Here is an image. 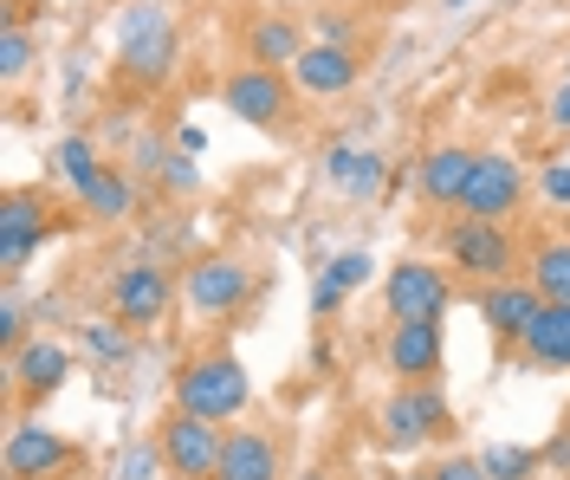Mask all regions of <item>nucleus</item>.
<instances>
[{"instance_id": "nucleus-22", "label": "nucleus", "mask_w": 570, "mask_h": 480, "mask_svg": "<svg viewBox=\"0 0 570 480\" xmlns=\"http://www.w3.org/2000/svg\"><path fill=\"white\" fill-rule=\"evenodd\" d=\"M525 273H532V286L544 293V305H570V241H544Z\"/></svg>"}, {"instance_id": "nucleus-16", "label": "nucleus", "mask_w": 570, "mask_h": 480, "mask_svg": "<svg viewBox=\"0 0 570 480\" xmlns=\"http://www.w3.org/2000/svg\"><path fill=\"white\" fill-rule=\"evenodd\" d=\"M390 370L402 383H434V376H441V319L395 325L390 332Z\"/></svg>"}, {"instance_id": "nucleus-39", "label": "nucleus", "mask_w": 570, "mask_h": 480, "mask_svg": "<svg viewBox=\"0 0 570 480\" xmlns=\"http://www.w3.org/2000/svg\"><path fill=\"white\" fill-rule=\"evenodd\" d=\"M402 480H428V474H402Z\"/></svg>"}, {"instance_id": "nucleus-8", "label": "nucleus", "mask_w": 570, "mask_h": 480, "mask_svg": "<svg viewBox=\"0 0 570 480\" xmlns=\"http://www.w3.org/2000/svg\"><path fill=\"white\" fill-rule=\"evenodd\" d=\"M448 298H454L448 273H441V266H428V259H402L390 280H383V305H390L395 325H422V319H441V312H448Z\"/></svg>"}, {"instance_id": "nucleus-34", "label": "nucleus", "mask_w": 570, "mask_h": 480, "mask_svg": "<svg viewBox=\"0 0 570 480\" xmlns=\"http://www.w3.org/2000/svg\"><path fill=\"white\" fill-rule=\"evenodd\" d=\"M176 144H181V156H202V149H208V137H202L195 124H181V130H176Z\"/></svg>"}, {"instance_id": "nucleus-29", "label": "nucleus", "mask_w": 570, "mask_h": 480, "mask_svg": "<svg viewBox=\"0 0 570 480\" xmlns=\"http://www.w3.org/2000/svg\"><path fill=\"white\" fill-rule=\"evenodd\" d=\"M428 480H487V468H480V454H441Z\"/></svg>"}, {"instance_id": "nucleus-33", "label": "nucleus", "mask_w": 570, "mask_h": 480, "mask_svg": "<svg viewBox=\"0 0 570 480\" xmlns=\"http://www.w3.org/2000/svg\"><path fill=\"white\" fill-rule=\"evenodd\" d=\"M544 195H551V202H570V163H551V169H544Z\"/></svg>"}, {"instance_id": "nucleus-19", "label": "nucleus", "mask_w": 570, "mask_h": 480, "mask_svg": "<svg viewBox=\"0 0 570 480\" xmlns=\"http://www.w3.org/2000/svg\"><path fill=\"white\" fill-rule=\"evenodd\" d=\"M247 52H253V66H292L298 52H305V33L285 20V13H253L247 20Z\"/></svg>"}, {"instance_id": "nucleus-38", "label": "nucleus", "mask_w": 570, "mask_h": 480, "mask_svg": "<svg viewBox=\"0 0 570 480\" xmlns=\"http://www.w3.org/2000/svg\"><path fill=\"white\" fill-rule=\"evenodd\" d=\"M448 7H454V13H461V7H466V0H448Z\"/></svg>"}, {"instance_id": "nucleus-36", "label": "nucleus", "mask_w": 570, "mask_h": 480, "mask_svg": "<svg viewBox=\"0 0 570 480\" xmlns=\"http://www.w3.org/2000/svg\"><path fill=\"white\" fill-rule=\"evenodd\" d=\"M558 454H570V415H564V435H558Z\"/></svg>"}, {"instance_id": "nucleus-7", "label": "nucleus", "mask_w": 570, "mask_h": 480, "mask_svg": "<svg viewBox=\"0 0 570 480\" xmlns=\"http://www.w3.org/2000/svg\"><path fill=\"white\" fill-rule=\"evenodd\" d=\"M448 429H454V415H448L434 383H402L390 403H383V442H395V448L441 442Z\"/></svg>"}, {"instance_id": "nucleus-4", "label": "nucleus", "mask_w": 570, "mask_h": 480, "mask_svg": "<svg viewBox=\"0 0 570 480\" xmlns=\"http://www.w3.org/2000/svg\"><path fill=\"white\" fill-rule=\"evenodd\" d=\"M448 259H454V273L480 280V286H499V280L519 273V247H512V234H505L499 222H473V215L448 227Z\"/></svg>"}, {"instance_id": "nucleus-35", "label": "nucleus", "mask_w": 570, "mask_h": 480, "mask_svg": "<svg viewBox=\"0 0 570 480\" xmlns=\"http://www.w3.org/2000/svg\"><path fill=\"white\" fill-rule=\"evenodd\" d=\"M551 117H558V124H570V85L558 91V98H551Z\"/></svg>"}, {"instance_id": "nucleus-28", "label": "nucleus", "mask_w": 570, "mask_h": 480, "mask_svg": "<svg viewBox=\"0 0 570 480\" xmlns=\"http://www.w3.org/2000/svg\"><path fill=\"white\" fill-rule=\"evenodd\" d=\"M85 344H91V357H105V364H124V357H130V337L110 332V325H85Z\"/></svg>"}, {"instance_id": "nucleus-20", "label": "nucleus", "mask_w": 570, "mask_h": 480, "mask_svg": "<svg viewBox=\"0 0 570 480\" xmlns=\"http://www.w3.org/2000/svg\"><path fill=\"white\" fill-rule=\"evenodd\" d=\"M519 351L544 370H570V305H544L538 325L519 337Z\"/></svg>"}, {"instance_id": "nucleus-3", "label": "nucleus", "mask_w": 570, "mask_h": 480, "mask_svg": "<svg viewBox=\"0 0 570 480\" xmlns=\"http://www.w3.org/2000/svg\"><path fill=\"white\" fill-rule=\"evenodd\" d=\"M220 448H227V429L188 415V409H176L163 422V435H156V454H163V468L176 480H214L220 474Z\"/></svg>"}, {"instance_id": "nucleus-11", "label": "nucleus", "mask_w": 570, "mask_h": 480, "mask_svg": "<svg viewBox=\"0 0 570 480\" xmlns=\"http://www.w3.org/2000/svg\"><path fill=\"white\" fill-rule=\"evenodd\" d=\"M519 195H525V169H519L512 156H480L473 176H466L461 215H473V222H499V215L519 208Z\"/></svg>"}, {"instance_id": "nucleus-30", "label": "nucleus", "mask_w": 570, "mask_h": 480, "mask_svg": "<svg viewBox=\"0 0 570 480\" xmlns=\"http://www.w3.org/2000/svg\"><path fill=\"white\" fill-rule=\"evenodd\" d=\"M0 337H7V357L27 344V312H20V298H13V293L0 298Z\"/></svg>"}, {"instance_id": "nucleus-2", "label": "nucleus", "mask_w": 570, "mask_h": 480, "mask_svg": "<svg viewBox=\"0 0 570 480\" xmlns=\"http://www.w3.org/2000/svg\"><path fill=\"white\" fill-rule=\"evenodd\" d=\"M117 72L130 85H163L176 72V27L156 0H137L117 27Z\"/></svg>"}, {"instance_id": "nucleus-17", "label": "nucleus", "mask_w": 570, "mask_h": 480, "mask_svg": "<svg viewBox=\"0 0 570 480\" xmlns=\"http://www.w3.org/2000/svg\"><path fill=\"white\" fill-rule=\"evenodd\" d=\"M214 480H285L279 474V442H273L266 429H227L220 474Z\"/></svg>"}, {"instance_id": "nucleus-26", "label": "nucleus", "mask_w": 570, "mask_h": 480, "mask_svg": "<svg viewBox=\"0 0 570 480\" xmlns=\"http://www.w3.org/2000/svg\"><path fill=\"white\" fill-rule=\"evenodd\" d=\"M376 183H383V156H376V149H356L337 188H344V195H376Z\"/></svg>"}, {"instance_id": "nucleus-18", "label": "nucleus", "mask_w": 570, "mask_h": 480, "mask_svg": "<svg viewBox=\"0 0 570 480\" xmlns=\"http://www.w3.org/2000/svg\"><path fill=\"white\" fill-rule=\"evenodd\" d=\"M473 149L461 144H441V149H428L422 156V169H415V183H422V195L434 202V208H461V195H466V176H473Z\"/></svg>"}, {"instance_id": "nucleus-13", "label": "nucleus", "mask_w": 570, "mask_h": 480, "mask_svg": "<svg viewBox=\"0 0 570 480\" xmlns=\"http://www.w3.org/2000/svg\"><path fill=\"white\" fill-rule=\"evenodd\" d=\"M356 78H363L356 46H305L292 59V85L312 98H344V91H356Z\"/></svg>"}, {"instance_id": "nucleus-14", "label": "nucleus", "mask_w": 570, "mask_h": 480, "mask_svg": "<svg viewBox=\"0 0 570 480\" xmlns=\"http://www.w3.org/2000/svg\"><path fill=\"white\" fill-rule=\"evenodd\" d=\"M538 312H544V293H538L532 280H499V286H480V319L493 325V337H519L538 325Z\"/></svg>"}, {"instance_id": "nucleus-15", "label": "nucleus", "mask_w": 570, "mask_h": 480, "mask_svg": "<svg viewBox=\"0 0 570 480\" xmlns=\"http://www.w3.org/2000/svg\"><path fill=\"white\" fill-rule=\"evenodd\" d=\"M7 376H13V396H20V403H46V396L71 376V357L59 344L33 337V344H20V351L7 357Z\"/></svg>"}, {"instance_id": "nucleus-5", "label": "nucleus", "mask_w": 570, "mask_h": 480, "mask_svg": "<svg viewBox=\"0 0 570 480\" xmlns=\"http://www.w3.org/2000/svg\"><path fill=\"white\" fill-rule=\"evenodd\" d=\"M52 227H59V215H52V202L39 188H7V202H0V273L13 280L46 247Z\"/></svg>"}, {"instance_id": "nucleus-25", "label": "nucleus", "mask_w": 570, "mask_h": 480, "mask_svg": "<svg viewBox=\"0 0 570 480\" xmlns=\"http://www.w3.org/2000/svg\"><path fill=\"white\" fill-rule=\"evenodd\" d=\"M105 163H98V149H91V137H66L59 144V176H66L71 188H85L91 176H98Z\"/></svg>"}, {"instance_id": "nucleus-32", "label": "nucleus", "mask_w": 570, "mask_h": 480, "mask_svg": "<svg viewBox=\"0 0 570 480\" xmlns=\"http://www.w3.org/2000/svg\"><path fill=\"white\" fill-rule=\"evenodd\" d=\"M156 461H163V454H149V448H130V454H124V480H149V474H156Z\"/></svg>"}, {"instance_id": "nucleus-12", "label": "nucleus", "mask_w": 570, "mask_h": 480, "mask_svg": "<svg viewBox=\"0 0 570 480\" xmlns=\"http://www.w3.org/2000/svg\"><path fill=\"white\" fill-rule=\"evenodd\" d=\"M0 461H7V480H46V474H59V468L71 461V442L59 435V429L20 422V429H7Z\"/></svg>"}, {"instance_id": "nucleus-31", "label": "nucleus", "mask_w": 570, "mask_h": 480, "mask_svg": "<svg viewBox=\"0 0 570 480\" xmlns=\"http://www.w3.org/2000/svg\"><path fill=\"white\" fill-rule=\"evenodd\" d=\"M163 183L176 188V195H188L202 176H195V163H188V156H169V163H163Z\"/></svg>"}, {"instance_id": "nucleus-27", "label": "nucleus", "mask_w": 570, "mask_h": 480, "mask_svg": "<svg viewBox=\"0 0 570 480\" xmlns=\"http://www.w3.org/2000/svg\"><path fill=\"white\" fill-rule=\"evenodd\" d=\"M480 468H487V480H525L532 474V454L525 448H487Z\"/></svg>"}, {"instance_id": "nucleus-37", "label": "nucleus", "mask_w": 570, "mask_h": 480, "mask_svg": "<svg viewBox=\"0 0 570 480\" xmlns=\"http://www.w3.org/2000/svg\"><path fill=\"white\" fill-rule=\"evenodd\" d=\"M298 480H331V474H324V468H305V474H298Z\"/></svg>"}, {"instance_id": "nucleus-24", "label": "nucleus", "mask_w": 570, "mask_h": 480, "mask_svg": "<svg viewBox=\"0 0 570 480\" xmlns=\"http://www.w3.org/2000/svg\"><path fill=\"white\" fill-rule=\"evenodd\" d=\"M33 59H39V39L27 33L20 20H7V33H0V78L20 85V78L33 72Z\"/></svg>"}, {"instance_id": "nucleus-9", "label": "nucleus", "mask_w": 570, "mask_h": 480, "mask_svg": "<svg viewBox=\"0 0 570 480\" xmlns=\"http://www.w3.org/2000/svg\"><path fill=\"white\" fill-rule=\"evenodd\" d=\"M169 298H176V273L169 266H156V259H137V266H124L117 280H110V312H117V325H156L163 312H169Z\"/></svg>"}, {"instance_id": "nucleus-6", "label": "nucleus", "mask_w": 570, "mask_h": 480, "mask_svg": "<svg viewBox=\"0 0 570 480\" xmlns=\"http://www.w3.org/2000/svg\"><path fill=\"white\" fill-rule=\"evenodd\" d=\"M220 105L240 117V124L285 130L292 124V85L273 66H240V72H227V85H220Z\"/></svg>"}, {"instance_id": "nucleus-1", "label": "nucleus", "mask_w": 570, "mask_h": 480, "mask_svg": "<svg viewBox=\"0 0 570 480\" xmlns=\"http://www.w3.org/2000/svg\"><path fill=\"white\" fill-rule=\"evenodd\" d=\"M253 396V376L234 351H202L176 370V409L202 415V422H234Z\"/></svg>"}, {"instance_id": "nucleus-21", "label": "nucleus", "mask_w": 570, "mask_h": 480, "mask_svg": "<svg viewBox=\"0 0 570 480\" xmlns=\"http://www.w3.org/2000/svg\"><path fill=\"white\" fill-rule=\"evenodd\" d=\"M78 202H85V215H98V222H124L130 202H137V188L124 183V169H98L91 183L78 188Z\"/></svg>"}, {"instance_id": "nucleus-23", "label": "nucleus", "mask_w": 570, "mask_h": 480, "mask_svg": "<svg viewBox=\"0 0 570 480\" xmlns=\"http://www.w3.org/2000/svg\"><path fill=\"white\" fill-rule=\"evenodd\" d=\"M363 280H370V254H337L331 266H324V280L312 286V305H318V312H337L344 293H356Z\"/></svg>"}, {"instance_id": "nucleus-10", "label": "nucleus", "mask_w": 570, "mask_h": 480, "mask_svg": "<svg viewBox=\"0 0 570 480\" xmlns=\"http://www.w3.org/2000/svg\"><path fill=\"white\" fill-rule=\"evenodd\" d=\"M253 293V273L240 259L214 254V259H195L188 273H181V298L195 305V312H208V319H227V312H240Z\"/></svg>"}]
</instances>
